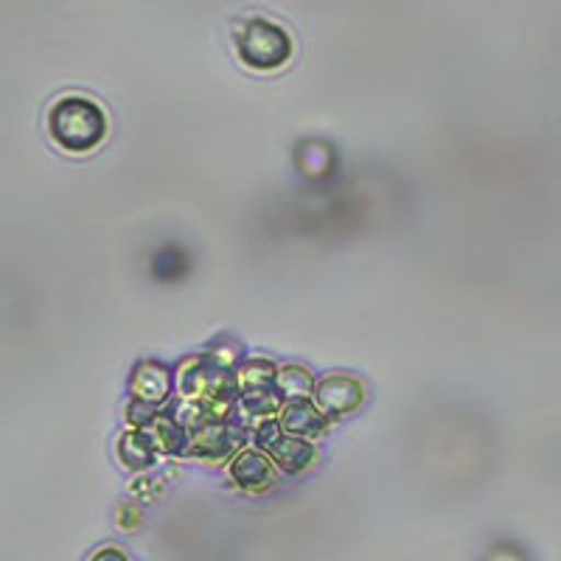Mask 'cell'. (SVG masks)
<instances>
[{"mask_svg":"<svg viewBox=\"0 0 561 561\" xmlns=\"http://www.w3.org/2000/svg\"><path fill=\"white\" fill-rule=\"evenodd\" d=\"M233 480H237L242 489H264V485L273 483V469H270V463L262 455L244 453L242 458L233 463Z\"/></svg>","mask_w":561,"mask_h":561,"instance_id":"3","label":"cell"},{"mask_svg":"<svg viewBox=\"0 0 561 561\" xmlns=\"http://www.w3.org/2000/svg\"><path fill=\"white\" fill-rule=\"evenodd\" d=\"M93 561H127V559H124L118 550H102V553H99Z\"/></svg>","mask_w":561,"mask_h":561,"instance_id":"5","label":"cell"},{"mask_svg":"<svg viewBox=\"0 0 561 561\" xmlns=\"http://www.w3.org/2000/svg\"><path fill=\"white\" fill-rule=\"evenodd\" d=\"M233 43H237L242 62L255 70L280 68L293 57V39H289V34L264 18L244 20L242 26L237 28V34H233Z\"/></svg>","mask_w":561,"mask_h":561,"instance_id":"2","label":"cell"},{"mask_svg":"<svg viewBox=\"0 0 561 561\" xmlns=\"http://www.w3.org/2000/svg\"><path fill=\"white\" fill-rule=\"evenodd\" d=\"M270 453H273V458L278 460V463L284 466L287 472H300V469H304V466L312 460L309 447H304L300 440H293V438H287V440L273 438L270 440Z\"/></svg>","mask_w":561,"mask_h":561,"instance_id":"4","label":"cell"},{"mask_svg":"<svg viewBox=\"0 0 561 561\" xmlns=\"http://www.w3.org/2000/svg\"><path fill=\"white\" fill-rule=\"evenodd\" d=\"M104 133H107V118L99 104L88 102V99H62L51 110V135L59 147L70 149V152L93 149L104 138Z\"/></svg>","mask_w":561,"mask_h":561,"instance_id":"1","label":"cell"}]
</instances>
